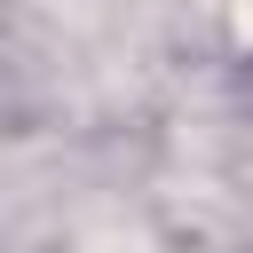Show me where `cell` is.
<instances>
[{"mask_svg":"<svg viewBox=\"0 0 253 253\" xmlns=\"http://www.w3.org/2000/svg\"><path fill=\"white\" fill-rule=\"evenodd\" d=\"M245 24H253V8H245Z\"/></svg>","mask_w":253,"mask_h":253,"instance_id":"6da1fadb","label":"cell"}]
</instances>
